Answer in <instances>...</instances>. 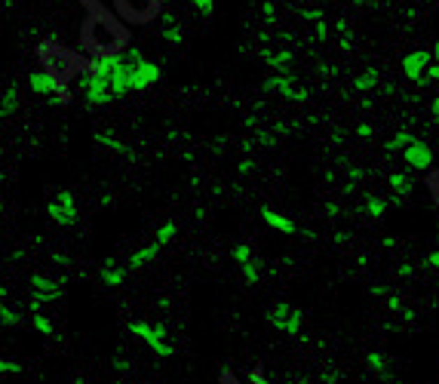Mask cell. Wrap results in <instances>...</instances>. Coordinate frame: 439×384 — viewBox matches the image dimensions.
<instances>
[{"label":"cell","mask_w":439,"mask_h":384,"mask_svg":"<svg viewBox=\"0 0 439 384\" xmlns=\"http://www.w3.org/2000/svg\"><path fill=\"white\" fill-rule=\"evenodd\" d=\"M375 83H378V71H366V74H359L357 80H353V89L363 92V89H372Z\"/></svg>","instance_id":"28"},{"label":"cell","mask_w":439,"mask_h":384,"mask_svg":"<svg viewBox=\"0 0 439 384\" xmlns=\"http://www.w3.org/2000/svg\"><path fill=\"white\" fill-rule=\"evenodd\" d=\"M175 234H179V225H175V221H163V225L157 228V237H154V240L160 246H166V243L175 240Z\"/></svg>","instance_id":"23"},{"label":"cell","mask_w":439,"mask_h":384,"mask_svg":"<svg viewBox=\"0 0 439 384\" xmlns=\"http://www.w3.org/2000/svg\"><path fill=\"white\" fill-rule=\"evenodd\" d=\"M114 369H117V372H126V360H123V357H117V360H114Z\"/></svg>","instance_id":"40"},{"label":"cell","mask_w":439,"mask_h":384,"mask_svg":"<svg viewBox=\"0 0 439 384\" xmlns=\"http://www.w3.org/2000/svg\"><path fill=\"white\" fill-rule=\"evenodd\" d=\"M19 102H22V92H19V87H6V92H3V98H0V120L3 117H10V114L19 108Z\"/></svg>","instance_id":"19"},{"label":"cell","mask_w":439,"mask_h":384,"mask_svg":"<svg viewBox=\"0 0 439 384\" xmlns=\"http://www.w3.org/2000/svg\"><path fill=\"white\" fill-rule=\"evenodd\" d=\"M366 212H369V215H375V219H381V215L387 212V200H381V197H369V200H366Z\"/></svg>","instance_id":"27"},{"label":"cell","mask_w":439,"mask_h":384,"mask_svg":"<svg viewBox=\"0 0 439 384\" xmlns=\"http://www.w3.org/2000/svg\"><path fill=\"white\" fill-rule=\"evenodd\" d=\"M249 384H271V381L265 378V369H261V366H255V369H252V372H249Z\"/></svg>","instance_id":"34"},{"label":"cell","mask_w":439,"mask_h":384,"mask_svg":"<svg viewBox=\"0 0 439 384\" xmlns=\"http://www.w3.org/2000/svg\"><path fill=\"white\" fill-rule=\"evenodd\" d=\"M267 323L286 335H298L304 326V311L295 304H289V302H276L271 311H267Z\"/></svg>","instance_id":"7"},{"label":"cell","mask_w":439,"mask_h":384,"mask_svg":"<svg viewBox=\"0 0 439 384\" xmlns=\"http://www.w3.org/2000/svg\"><path fill=\"white\" fill-rule=\"evenodd\" d=\"M80 40H83V50H87L92 59H96V56H114V52L126 50L129 31L123 28L111 13L92 10V13L87 15V22H83Z\"/></svg>","instance_id":"1"},{"label":"cell","mask_w":439,"mask_h":384,"mask_svg":"<svg viewBox=\"0 0 439 384\" xmlns=\"http://www.w3.org/2000/svg\"><path fill=\"white\" fill-rule=\"evenodd\" d=\"M163 37H166V40L172 43V46H179V43L184 40V34H181L179 22H175V19H166V25H163Z\"/></svg>","instance_id":"25"},{"label":"cell","mask_w":439,"mask_h":384,"mask_svg":"<svg viewBox=\"0 0 439 384\" xmlns=\"http://www.w3.org/2000/svg\"><path fill=\"white\" fill-rule=\"evenodd\" d=\"M28 83H31V92H37V96H46V98H52V102H59V105L71 102L68 83H61L59 77H52L50 71H43V68L40 71H31Z\"/></svg>","instance_id":"8"},{"label":"cell","mask_w":439,"mask_h":384,"mask_svg":"<svg viewBox=\"0 0 439 384\" xmlns=\"http://www.w3.org/2000/svg\"><path fill=\"white\" fill-rule=\"evenodd\" d=\"M427 188H430V194H433L436 206H439V172H430V179H427Z\"/></svg>","instance_id":"33"},{"label":"cell","mask_w":439,"mask_h":384,"mask_svg":"<svg viewBox=\"0 0 439 384\" xmlns=\"http://www.w3.org/2000/svg\"><path fill=\"white\" fill-rule=\"evenodd\" d=\"M433 59L439 61V40H436V50H433Z\"/></svg>","instance_id":"44"},{"label":"cell","mask_w":439,"mask_h":384,"mask_svg":"<svg viewBox=\"0 0 439 384\" xmlns=\"http://www.w3.org/2000/svg\"><path fill=\"white\" fill-rule=\"evenodd\" d=\"M160 249H163V246H160L157 240H151L148 246H142V249H135L133 256H129V261H126V267L129 271H138V267H144L148 265V261H154L160 256Z\"/></svg>","instance_id":"15"},{"label":"cell","mask_w":439,"mask_h":384,"mask_svg":"<svg viewBox=\"0 0 439 384\" xmlns=\"http://www.w3.org/2000/svg\"><path fill=\"white\" fill-rule=\"evenodd\" d=\"M390 191H394V203H403V200L412 197L415 179L409 172H394V175H390Z\"/></svg>","instance_id":"14"},{"label":"cell","mask_w":439,"mask_h":384,"mask_svg":"<svg viewBox=\"0 0 439 384\" xmlns=\"http://www.w3.org/2000/svg\"><path fill=\"white\" fill-rule=\"evenodd\" d=\"M96 138H98V145H105V148H111V151H117V154H129V157H133V148H129V145H123V142H117L114 135L102 133V135H96Z\"/></svg>","instance_id":"24"},{"label":"cell","mask_w":439,"mask_h":384,"mask_svg":"<svg viewBox=\"0 0 439 384\" xmlns=\"http://www.w3.org/2000/svg\"><path fill=\"white\" fill-rule=\"evenodd\" d=\"M265 89H271V92H276V96L289 98V102H307V89H298L286 71H276V77H267Z\"/></svg>","instance_id":"12"},{"label":"cell","mask_w":439,"mask_h":384,"mask_svg":"<svg viewBox=\"0 0 439 384\" xmlns=\"http://www.w3.org/2000/svg\"><path fill=\"white\" fill-rule=\"evenodd\" d=\"M384 302H387L390 311H399V307H403V298H399V295H390V292L384 295Z\"/></svg>","instance_id":"35"},{"label":"cell","mask_w":439,"mask_h":384,"mask_svg":"<svg viewBox=\"0 0 439 384\" xmlns=\"http://www.w3.org/2000/svg\"><path fill=\"white\" fill-rule=\"evenodd\" d=\"M357 135H359V138H369V135H372V126H369V123H359V126H357Z\"/></svg>","instance_id":"37"},{"label":"cell","mask_w":439,"mask_h":384,"mask_svg":"<svg viewBox=\"0 0 439 384\" xmlns=\"http://www.w3.org/2000/svg\"><path fill=\"white\" fill-rule=\"evenodd\" d=\"M46 212H50V219L56 221L59 228H71L77 221V200H74V194H71V191H59V194L50 200Z\"/></svg>","instance_id":"10"},{"label":"cell","mask_w":439,"mask_h":384,"mask_svg":"<svg viewBox=\"0 0 439 384\" xmlns=\"http://www.w3.org/2000/svg\"><path fill=\"white\" fill-rule=\"evenodd\" d=\"M191 6H194L197 13H203L206 19H209V15L215 13V0H191Z\"/></svg>","instance_id":"31"},{"label":"cell","mask_w":439,"mask_h":384,"mask_svg":"<svg viewBox=\"0 0 439 384\" xmlns=\"http://www.w3.org/2000/svg\"><path fill=\"white\" fill-rule=\"evenodd\" d=\"M31 329H37L40 335H52V332H56L52 320H50V317H43L40 311H34V313H31Z\"/></svg>","instance_id":"22"},{"label":"cell","mask_w":439,"mask_h":384,"mask_svg":"<svg viewBox=\"0 0 439 384\" xmlns=\"http://www.w3.org/2000/svg\"><path fill=\"white\" fill-rule=\"evenodd\" d=\"M267 65L274 68V71H286L289 68V61H292V52L289 50H280V52H267Z\"/></svg>","instance_id":"21"},{"label":"cell","mask_w":439,"mask_h":384,"mask_svg":"<svg viewBox=\"0 0 439 384\" xmlns=\"http://www.w3.org/2000/svg\"><path fill=\"white\" fill-rule=\"evenodd\" d=\"M412 138H415V135L409 133V129H403V133H396V135H394V138H390V142H387V145H384V148H387V151H403V148H405V145H409V142H412Z\"/></svg>","instance_id":"26"},{"label":"cell","mask_w":439,"mask_h":384,"mask_svg":"<svg viewBox=\"0 0 439 384\" xmlns=\"http://www.w3.org/2000/svg\"><path fill=\"white\" fill-rule=\"evenodd\" d=\"M372 295L384 298V295H387V286H381V283H375V286H372Z\"/></svg>","instance_id":"39"},{"label":"cell","mask_w":439,"mask_h":384,"mask_svg":"<svg viewBox=\"0 0 439 384\" xmlns=\"http://www.w3.org/2000/svg\"><path fill=\"white\" fill-rule=\"evenodd\" d=\"M424 265H427V267H433V271H439V249H436V252H430V256L424 258Z\"/></svg>","instance_id":"36"},{"label":"cell","mask_w":439,"mask_h":384,"mask_svg":"<svg viewBox=\"0 0 439 384\" xmlns=\"http://www.w3.org/2000/svg\"><path fill=\"white\" fill-rule=\"evenodd\" d=\"M61 283L65 280H52V276L46 274H34L31 276V313L34 311H43V304L50 302H59L61 298Z\"/></svg>","instance_id":"9"},{"label":"cell","mask_w":439,"mask_h":384,"mask_svg":"<svg viewBox=\"0 0 439 384\" xmlns=\"http://www.w3.org/2000/svg\"><path fill=\"white\" fill-rule=\"evenodd\" d=\"M366 366L372 369L375 375H381V378H387V357H384V353H366Z\"/></svg>","instance_id":"20"},{"label":"cell","mask_w":439,"mask_h":384,"mask_svg":"<svg viewBox=\"0 0 439 384\" xmlns=\"http://www.w3.org/2000/svg\"><path fill=\"white\" fill-rule=\"evenodd\" d=\"M430 108H433V114L439 117V98H433V105H430Z\"/></svg>","instance_id":"43"},{"label":"cell","mask_w":439,"mask_h":384,"mask_svg":"<svg viewBox=\"0 0 439 384\" xmlns=\"http://www.w3.org/2000/svg\"><path fill=\"white\" fill-rule=\"evenodd\" d=\"M424 77H430V80H439V65H427Z\"/></svg>","instance_id":"38"},{"label":"cell","mask_w":439,"mask_h":384,"mask_svg":"<svg viewBox=\"0 0 439 384\" xmlns=\"http://www.w3.org/2000/svg\"><path fill=\"white\" fill-rule=\"evenodd\" d=\"M230 258H234L237 265H246V261H252V246H246V243H237L234 249H230Z\"/></svg>","instance_id":"29"},{"label":"cell","mask_w":439,"mask_h":384,"mask_svg":"<svg viewBox=\"0 0 439 384\" xmlns=\"http://www.w3.org/2000/svg\"><path fill=\"white\" fill-rule=\"evenodd\" d=\"M240 267H243V280L249 283V286H255V283L261 280V271H258L255 261H246V265H240Z\"/></svg>","instance_id":"30"},{"label":"cell","mask_w":439,"mask_h":384,"mask_svg":"<svg viewBox=\"0 0 439 384\" xmlns=\"http://www.w3.org/2000/svg\"><path fill=\"white\" fill-rule=\"evenodd\" d=\"M117 13L123 15V22L129 25H144V22H154L163 10V0H114Z\"/></svg>","instance_id":"6"},{"label":"cell","mask_w":439,"mask_h":384,"mask_svg":"<svg viewBox=\"0 0 439 384\" xmlns=\"http://www.w3.org/2000/svg\"><path fill=\"white\" fill-rule=\"evenodd\" d=\"M399 276H412V265H399Z\"/></svg>","instance_id":"42"},{"label":"cell","mask_w":439,"mask_h":384,"mask_svg":"<svg viewBox=\"0 0 439 384\" xmlns=\"http://www.w3.org/2000/svg\"><path fill=\"white\" fill-rule=\"evenodd\" d=\"M129 332H133L135 338H142L144 344L154 350V353H160V357H172V344L166 341V326L163 323H144V320H133L129 323Z\"/></svg>","instance_id":"5"},{"label":"cell","mask_w":439,"mask_h":384,"mask_svg":"<svg viewBox=\"0 0 439 384\" xmlns=\"http://www.w3.org/2000/svg\"><path fill=\"white\" fill-rule=\"evenodd\" d=\"M403 157L409 169H418V172H427L430 166H433V151H430L427 142H421V138H412L409 145L403 148Z\"/></svg>","instance_id":"11"},{"label":"cell","mask_w":439,"mask_h":384,"mask_svg":"<svg viewBox=\"0 0 439 384\" xmlns=\"http://www.w3.org/2000/svg\"><path fill=\"white\" fill-rule=\"evenodd\" d=\"M430 52L427 50H415V52H409V56L403 59V74L409 77V80H421L424 77V71H427V65H430Z\"/></svg>","instance_id":"13"},{"label":"cell","mask_w":439,"mask_h":384,"mask_svg":"<svg viewBox=\"0 0 439 384\" xmlns=\"http://www.w3.org/2000/svg\"><path fill=\"white\" fill-rule=\"evenodd\" d=\"M123 56H126V61H129V92H144L160 80V65L157 61H151L138 46L123 50Z\"/></svg>","instance_id":"3"},{"label":"cell","mask_w":439,"mask_h":384,"mask_svg":"<svg viewBox=\"0 0 439 384\" xmlns=\"http://www.w3.org/2000/svg\"><path fill=\"white\" fill-rule=\"evenodd\" d=\"M74 80H77V92L83 96V102H87V105L98 108V105H111L114 102V96H111V89H107L105 77H98V74L87 71V68H80V74H77Z\"/></svg>","instance_id":"4"},{"label":"cell","mask_w":439,"mask_h":384,"mask_svg":"<svg viewBox=\"0 0 439 384\" xmlns=\"http://www.w3.org/2000/svg\"><path fill=\"white\" fill-rule=\"evenodd\" d=\"M261 219H265V225L267 228H274V230H280V234H298V225L292 219H286V215H280V212H274V209H261Z\"/></svg>","instance_id":"16"},{"label":"cell","mask_w":439,"mask_h":384,"mask_svg":"<svg viewBox=\"0 0 439 384\" xmlns=\"http://www.w3.org/2000/svg\"><path fill=\"white\" fill-rule=\"evenodd\" d=\"M37 56H40L43 71H50L52 77H59L61 83H71L74 77L80 74V68H83V59L80 56H74L71 50H65L61 43H52V40L40 43Z\"/></svg>","instance_id":"2"},{"label":"cell","mask_w":439,"mask_h":384,"mask_svg":"<svg viewBox=\"0 0 439 384\" xmlns=\"http://www.w3.org/2000/svg\"><path fill=\"white\" fill-rule=\"evenodd\" d=\"M19 372H22V366L15 363V360L0 357V375H19Z\"/></svg>","instance_id":"32"},{"label":"cell","mask_w":439,"mask_h":384,"mask_svg":"<svg viewBox=\"0 0 439 384\" xmlns=\"http://www.w3.org/2000/svg\"><path fill=\"white\" fill-rule=\"evenodd\" d=\"M0 326L6 329H19L22 326V317L10 307V302H6V289L0 286Z\"/></svg>","instance_id":"18"},{"label":"cell","mask_w":439,"mask_h":384,"mask_svg":"<svg viewBox=\"0 0 439 384\" xmlns=\"http://www.w3.org/2000/svg\"><path fill=\"white\" fill-rule=\"evenodd\" d=\"M126 276H129V267L114 265V258H107L105 265H102V280H105V286L117 289V286H123V280H126Z\"/></svg>","instance_id":"17"},{"label":"cell","mask_w":439,"mask_h":384,"mask_svg":"<svg viewBox=\"0 0 439 384\" xmlns=\"http://www.w3.org/2000/svg\"><path fill=\"white\" fill-rule=\"evenodd\" d=\"M399 313H403V320H415V311H409V307H399Z\"/></svg>","instance_id":"41"}]
</instances>
